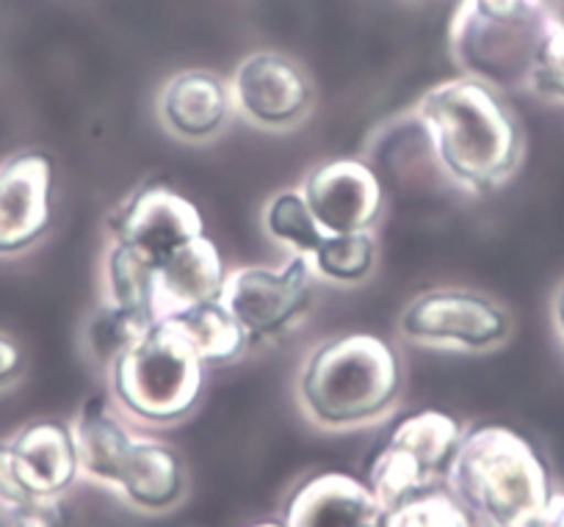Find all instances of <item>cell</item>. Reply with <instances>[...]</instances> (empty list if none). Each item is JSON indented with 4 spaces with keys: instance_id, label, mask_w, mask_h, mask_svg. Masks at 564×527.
<instances>
[{
    "instance_id": "obj_1",
    "label": "cell",
    "mask_w": 564,
    "mask_h": 527,
    "mask_svg": "<svg viewBox=\"0 0 564 527\" xmlns=\"http://www.w3.org/2000/svg\"><path fill=\"white\" fill-rule=\"evenodd\" d=\"M415 113L437 163L457 186L474 194L492 191L518 168L520 124L492 86L468 75L443 80L417 100Z\"/></svg>"
},
{
    "instance_id": "obj_2",
    "label": "cell",
    "mask_w": 564,
    "mask_h": 527,
    "mask_svg": "<svg viewBox=\"0 0 564 527\" xmlns=\"http://www.w3.org/2000/svg\"><path fill=\"white\" fill-rule=\"evenodd\" d=\"M446 488L479 527H534L553 499L534 444L496 422L465 433Z\"/></svg>"
},
{
    "instance_id": "obj_3",
    "label": "cell",
    "mask_w": 564,
    "mask_h": 527,
    "mask_svg": "<svg viewBox=\"0 0 564 527\" xmlns=\"http://www.w3.org/2000/svg\"><path fill=\"white\" fill-rule=\"evenodd\" d=\"M401 365L377 334L351 331L322 342L300 373V404L327 431L362 428L393 409Z\"/></svg>"
},
{
    "instance_id": "obj_4",
    "label": "cell",
    "mask_w": 564,
    "mask_h": 527,
    "mask_svg": "<svg viewBox=\"0 0 564 527\" xmlns=\"http://www.w3.org/2000/svg\"><path fill=\"white\" fill-rule=\"evenodd\" d=\"M551 29L545 0H463L454 12L448 45L468 78L509 89L531 78Z\"/></svg>"
},
{
    "instance_id": "obj_5",
    "label": "cell",
    "mask_w": 564,
    "mask_h": 527,
    "mask_svg": "<svg viewBox=\"0 0 564 527\" xmlns=\"http://www.w3.org/2000/svg\"><path fill=\"white\" fill-rule=\"evenodd\" d=\"M205 387V362L175 320H155L111 365V393L128 417L172 426L188 417Z\"/></svg>"
},
{
    "instance_id": "obj_6",
    "label": "cell",
    "mask_w": 564,
    "mask_h": 527,
    "mask_svg": "<svg viewBox=\"0 0 564 527\" xmlns=\"http://www.w3.org/2000/svg\"><path fill=\"white\" fill-rule=\"evenodd\" d=\"M465 431L457 417L441 409H423L404 417L368 466L366 483L382 508L446 483Z\"/></svg>"
},
{
    "instance_id": "obj_7",
    "label": "cell",
    "mask_w": 564,
    "mask_h": 527,
    "mask_svg": "<svg viewBox=\"0 0 564 527\" xmlns=\"http://www.w3.org/2000/svg\"><path fill=\"white\" fill-rule=\"evenodd\" d=\"M78 477V448L67 422L34 420L0 444V503L14 516L47 510Z\"/></svg>"
},
{
    "instance_id": "obj_8",
    "label": "cell",
    "mask_w": 564,
    "mask_h": 527,
    "mask_svg": "<svg viewBox=\"0 0 564 527\" xmlns=\"http://www.w3.org/2000/svg\"><path fill=\"white\" fill-rule=\"evenodd\" d=\"M313 298V263L307 254H294L280 268L243 265L230 271L219 301L243 326L249 340L280 337L307 312Z\"/></svg>"
},
{
    "instance_id": "obj_9",
    "label": "cell",
    "mask_w": 564,
    "mask_h": 527,
    "mask_svg": "<svg viewBox=\"0 0 564 527\" xmlns=\"http://www.w3.org/2000/svg\"><path fill=\"white\" fill-rule=\"evenodd\" d=\"M401 334L421 345L485 351L509 334V315L487 296L441 287L417 296L401 315Z\"/></svg>"
},
{
    "instance_id": "obj_10",
    "label": "cell",
    "mask_w": 564,
    "mask_h": 527,
    "mask_svg": "<svg viewBox=\"0 0 564 527\" xmlns=\"http://www.w3.org/2000/svg\"><path fill=\"white\" fill-rule=\"evenodd\" d=\"M56 166L47 152L25 150L0 163V257L29 252L53 221Z\"/></svg>"
},
{
    "instance_id": "obj_11",
    "label": "cell",
    "mask_w": 564,
    "mask_h": 527,
    "mask_svg": "<svg viewBox=\"0 0 564 527\" xmlns=\"http://www.w3.org/2000/svg\"><path fill=\"white\" fill-rule=\"evenodd\" d=\"M113 243L133 249L153 268L194 238L205 235L197 205L166 186H144L124 202L111 224Z\"/></svg>"
},
{
    "instance_id": "obj_12",
    "label": "cell",
    "mask_w": 564,
    "mask_h": 527,
    "mask_svg": "<svg viewBox=\"0 0 564 527\" xmlns=\"http://www.w3.org/2000/svg\"><path fill=\"white\" fill-rule=\"evenodd\" d=\"M232 108L258 128L285 130L307 117L313 86L305 69L282 53L243 58L230 84Z\"/></svg>"
},
{
    "instance_id": "obj_13",
    "label": "cell",
    "mask_w": 564,
    "mask_h": 527,
    "mask_svg": "<svg viewBox=\"0 0 564 527\" xmlns=\"http://www.w3.org/2000/svg\"><path fill=\"white\" fill-rule=\"evenodd\" d=\"M302 194L327 235L371 232L384 205L377 172L355 157H333L313 168Z\"/></svg>"
},
{
    "instance_id": "obj_14",
    "label": "cell",
    "mask_w": 564,
    "mask_h": 527,
    "mask_svg": "<svg viewBox=\"0 0 564 527\" xmlns=\"http://www.w3.org/2000/svg\"><path fill=\"white\" fill-rule=\"evenodd\" d=\"M382 503L366 481L346 472H318L291 494L282 525L285 527H379Z\"/></svg>"
},
{
    "instance_id": "obj_15",
    "label": "cell",
    "mask_w": 564,
    "mask_h": 527,
    "mask_svg": "<svg viewBox=\"0 0 564 527\" xmlns=\"http://www.w3.org/2000/svg\"><path fill=\"white\" fill-rule=\"evenodd\" d=\"M225 279V260L216 243L205 235L194 238L155 268V320L175 318L197 304L214 301L219 298Z\"/></svg>"
},
{
    "instance_id": "obj_16",
    "label": "cell",
    "mask_w": 564,
    "mask_h": 527,
    "mask_svg": "<svg viewBox=\"0 0 564 527\" xmlns=\"http://www.w3.org/2000/svg\"><path fill=\"white\" fill-rule=\"evenodd\" d=\"M230 113V86L203 69L175 75L159 97V117L164 128L186 141H208L219 135Z\"/></svg>"
},
{
    "instance_id": "obj_17",
    "label": "cell",
    "mask_w": 564,
    "mask_h": 527,
    "mask_svg": "<svg viewBox=\"0 0 564 527\" xmlns=\"http://www.w3.org/2000/svg\"><path fill=\"white\" fill-rule=\"evenodd\" d=\"M113 494L130 508L144 514H164L177 508L186 497V466L175 448L159 439L135 437Z\"/></svg>"
},
{
    "instance_id": "obj_18",
    "label": "cell",
    "mask_w": 564,
    "mask_h": 527,
    "mask_svg": "<svg viewBox=\"0 0 564 527\" xmlns=\"http://www.w3.org/2000/svg\"><path fill=\"white\" fill-rule=\"evenodd\" d=\"M75 448H78L80 475L97 486L113 492L124 459L135 442V433L100 395L89 398L73 420Z\"/></svg>"
},
{
    "instance_id": "obj_19",
    "label": "cell",
    "mask_w": 564,
    "mask_h": 527,
    "mask_svg": "<svg viewBox=\"0 0 564 527\" xmlns=\"http://www.w3.org/2000/svg\"><path fill=\"white\" fill-rule=\"evenodd\" d=\"M170 320H175L177 329L186 334V340L192 342L205 367L230 365L238 356H243L247 345L252 342L243 326L232 318L230 309L219 298L197 304V307L186 309V312L175 315Z\"/></svg>"
},
{
    "instance_id": "obj_20",
    "label": "cell",
    "mask_w": 564,
    "mask_h": 527,
    "mask_svg": "<svg viewBox=\"0 0 564 527\" xmlns=\"http://www.w3.org/2000/svg\"><path fill=\"white\" fill-rule=\"evenodd\" d=\"M377 260V241L371 232H335L324 235L316 252L311 254L313 271L327 276L329 282L351 285L371 274Z\"/></svg>"
},
{
    "instance_id": "obj_21",
    "label": "cell",
    "mask_w": 564,
    "mask_h": 527,
    "mask_svg": "<svg viewBox=\"0 0 564 527\" xmlns=\"http://www.w3.org/2000/svg\"><path fill=\"white\" fill-rule=\"evenodd\" d=\"M265 230L274 241L285 243L294 249L296 254H307L311 257L324 241L327 232L318 227L316 216H313L311 205H307L302 191H280L269 205H265Z\"/></svg>"
},
{
    "instance_id": "obj_22",
    "label": "cell",
    "mask_w": 564,
    "mask_h": 527,
    "mask_svg": "<svg viewBox=\"0 0 564 527\" xmlns=\"http://www.w3.org/2000/svg\"><path fill=\"white\" fill-rule=\"evenodd\" d=\"M150 326L153 320L148 315L106 301L86 329V345L97 362L111 367Z\"/></svg>"
},
{
    "instance_id": "obj_23",
    "label": "cell",
    "mask_w": 564,
    "mask_h": 527,
    "mask_svg": "<svg viewBox=\"0 0 564 527\" xmlns=\"http://www.w3.org/2000/svg\"><path fill=\"white\" fill-rule=\"evenodd\" d=\"M379 527H479L446 486L415 494L404 503L384 508Z\"/></svg>"
},
{
    "instance_id": "obj_24",
    "label": "cell",
    "mask_w": 564,
    "mask_h": 527,
    "mask_svg": "<svg viewBox=\"0 0 564 527\" xmlns=\"http://www.w3.org/2000/svg\"><path fill=\"white\" fill-rule=\"evenodd\" d=\"M529 84L540 95L564 100V23H553V29L547 31L545 42L536 53Z\"/></svg>"
},
{
    "instance_id": "obj_25",
    "label": "cell",
    "mask_w": 564,
    "mask_h": 527,
    "mask_svg": "<svg viewBox=\"0 0 564 527\" xmlns=\"http://www.w3.org/2000/svg\"><path fill=\"white\" fill-rule=\"evenodd\" d=\"M25 371V351L9 331H0V393L12 387Z\"/></svg>"
},
{
    "instance_id": "obj_26",
    "label": "cell",
    "mask_w": 564,
    "mask_h": 527,
    "mask_svg": "<svg viewBox=\"0 0 564 527\" xmlns=\"http://www.w3.org/2000/svg\"><path fill=\"white\" fill-rule=\"evenodd\" d=\"M534 527H564V497H553L545 516Z\"/></svg>"
},
{
    "instance_id": "obj_27",
    "label": "cell",
    "mask_w": 564,
    "mask_h": 527,
    "mask_svg": "<svg viewBox=\"0 0 564 527\" xmlns=\"http://www.w3.org/2000/svg\"><path fill=\"white\" fill-rule=\"evenodd\" d=\"M12 527H53V521L47 510H29V514L14 516Z\"/></svg>"
},
{
    "instance_id": "obj_28",
    "label": "cell",
    "mask_w": 564,
    "mask_h": 527,
    "mask_svg": "<svg viewBox=\"0 0 564 527\" xmlns=\"http://www.w3.org/2000/svg\"><path fill=\"white\" fill-rule=\"evenodd\" d=\"M556 320H558V326L564 329V287H562V293H558V298H556Z\"/></svg>"
},
{
    "instance_id": "obj_29",
    "label": "cell",
    "mask_w": 564,
    "mask_h": 527,
    "mask_svg": "<svg viewBox=\"0 0 564 527\" xmlns=\"http://www.w3.org/2000/svg\"><path fill=\"white\" fill-rule=\"evenodd\" d=\"M249 527H285V525H282V519L280 521L265 519V521H254V525H249Z\"/></svg>"
}]
</instances>
